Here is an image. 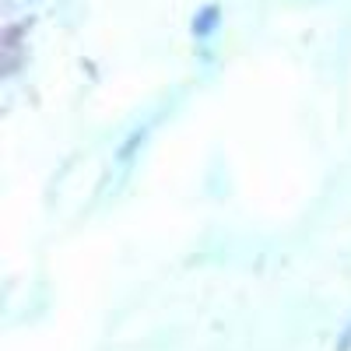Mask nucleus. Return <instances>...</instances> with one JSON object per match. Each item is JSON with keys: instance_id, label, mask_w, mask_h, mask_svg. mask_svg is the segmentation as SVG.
Wrapping results in <instances>:
<instances>
[{"instance_id": "obj_1", "label": "nucleus", "mask_w": 351, "mask_h": 351, "mask_svg": "<svg viewBox=\"0 0 351 351\" xmlns=\"http://www.w3.org/2000/svg\"><path fill=\"white\" fill-rule=\"evenodd\" d=\"M215 21H218V8L200 11V21H193V32H197V36H208L211 28H215Z\"/></svg>"}]
</instances>
